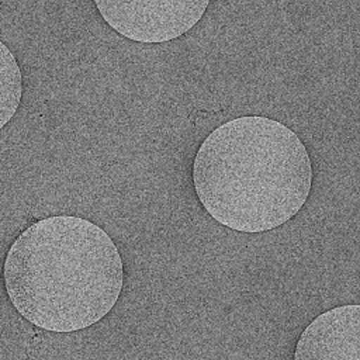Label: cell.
I'll use <instances>...</instances> for the list:
<instances>
[{
	"label": "cell",
	"instance_id": "5b68a950",
	"mask_svg": "<svg viewBox=\"0 0 360 360\" xmlns=\"http://www.w3.org/2000/svg\"><path fill=\"white\" fill-rule=\"evenodd\" d=\"M1 122L3 128L14 115L22 93L21 72L13 53L1 42Z\"/></svg>",
	"mask_w": 360,
	"mask_h": 360
},
{
	"label": "cell",
	"instance_id": "7a4b0ae2",
	"mask_svg": "<svg viewBox=\"0 0 360 360\" xmlns=\"http://www.w3.org/2000/svg\"><path fill=\"white\" fill-rule=\"evenodd\" d=\"M193 184L217 222L239 232H264L302 208L312 166L292 129L267 117L245 115L202 141L193 162Z\"/></svg>",
	"mask_w": 360,
	"mask_h": 360
},
{
	"label": "cell",
	"instance_id": "277c9868",
	"mask_svg": "<svg viewBox=\"0 0 360 360\" xmlns=\"http://www.w3.org/2000/svg\"><path fill=\"white\" fill-rule=\"evenodd\" d=\"M294 359L360 360V305H340L318 315L301 333Z\"/></svg>",
	"mask_w": 360,
	"mask_h": 360
},
{
	"label": "cell",
	"instance_id": "3957f363",
	"mask_svg": "<svg viewBox=\"0 0 360 360\" xmlns=\"http://www.w3.org/2000/svg\"><path fill=\"white\" fill-rule=\"evenodd\" d=\"M208 4V0L96 1L100 15L112 30L145 44L166 42L186 34L200 21Z\"/></svg>",
	"mask_w": 360,
	"mask_h": 360
},
{
	"label": "cell",
	"instance_id": "6da1fadb",
	"mask_svg": "<svg viewBox=\"0 0 360 360\" xmlns=\"http://www.w3.org/2000/svg\"><path fill=\"white\" fill-rule=\"evenodd\" d=\"M4 284L22 318L51 332H75L104 318L124 284L121 255L96 224L75 215L35 221L11 243Z\"/></svg>",
	"mask_w": 360,
	"mask_h": 360
}]
</instances>
